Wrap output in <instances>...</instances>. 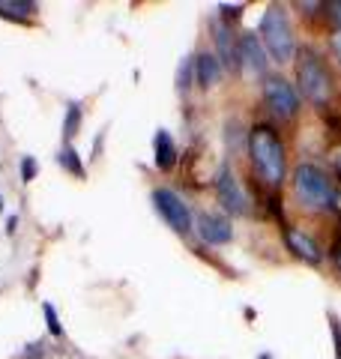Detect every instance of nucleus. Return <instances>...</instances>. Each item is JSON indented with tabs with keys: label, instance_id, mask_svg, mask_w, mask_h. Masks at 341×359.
Wrapping results in <instances>:
<instances>
[{
	"label": "nucleus",
	"instance_id": "nucleus-10",
	"mask_svg": "<svg viewBox=\"0 0 341 359\" xmlns=\"http://www.w3.org/2000/svg\"><path fill=\"white\" fill-rule=\"evenodd\" d=\"M213 42H215V57L225 69L240 72V54H236V36L234 27L225 21H213Z\"/></svg>",
	"mask_w": 341,
	"mask_h": 359
},
{
	"label": "nucleus",
	"instance_id": "nucleus-13",
	"mask_svg": "<svg viewBox=\"0 0 341 359\" xmlns=\"http://www.w3.org/2000/svg\"><path fill=\"white\" fill-rule=\"evenodd\" d=\"M153 162L159 171H170L177 165V144L170 138L168 129H159L156 138H153Z\"/></svg>",
	"mask_w": 341,
	"mask_h": 359
},
{
	"label": "nucleus",
	"instance_id": "nucleus-20",
	"mask_svg": "<svg viewBox=\"0 0 341 359\" xmlns=\"http://www.w3.org/2000/svg\"><path fill=\"white\" fill-rule=\"evenodd\" d=\"M36 159H33V156H25V159H21V183H30L33 177H36Z\"/></svg>",
	"mask_w": 341,
	"mask_h": 359
},
{
	"label": "nucleus",
	"instance_id": "nucleus-16",
	"mask_svg": "<svg viewBox=\"0 0 341 359\" xmlns=\"http://www.w3.org/2000/svg\"><path fill=\"white\" fill-rule=\"evenodd\" d=\"M78 126H81V105L69 102V111H66V123H63V138H66V144H69L75 135H78Z\"/></svg>",
	"mask_w": 341,
	"mask_h": 359
},
{
	"label": "nucleus",
	"instance_id": "nucleus-4",
	"mask_svg": "<svg viewBox=\"0 0 341 359\" xmlns=\"http://www.w3.org/2000/svg\"><path fill=\"white\" fill-rule=\"evenodd\" d=\"M297 84H300V93L309 99L312 105L323 108L333 96V75H329L323 57L317 54L314 48H297Z\"/></svg>",
	"mask_w": 341,
	"mask_h": 359
},
{
	"label": "nucleus",
	"instance_id": "nucleus-11",
	"mask_svg": "<svg viewBox=\"0 0 341 359\" xmlns=\"http://www.w3.org/2000/svg\"><path fill=\"white\" fill-rule=\"evenodd\" d=\"M284 245H288V252H293L300 257V261L305 264H312L317 266L323 261V252H321V245H317L309 233L300 231V228H284Z\"/></svg>",
	"mask_w": 341,
	"mask_h": 359
},
{
	"label": "nucleus",
	"instance_id": "nucleus-5",
	"mask_svg": "<svg viewBox=\"0 0 341 359\" xmlns=\"http://www.w3.org/2000/svg\"><path fill=\"white\" fill-rule=\"evenodd\" d=\"M153 207L156 212L165 219V224L180 237L195 231V219H192V210L183 198H180L174 189H153Z\"/></svg>",
	"mask_w": 341,
	"mask_h": 359
},
{
	"label": "nucleus",
	"instance_id": "nucleus-8",
	"mask_svg": "<svg viewBox=\"0 0 341 359\" xmlns=\"http://www.w3.org/2000/svg\"><path fill=\"white\" fill-rule=\"evenodd\" d=\"M215 198H219V204L225 207V212H231V216H246L248 212V198L234 174V168L227 162L219 168V174H215Z\"/></svg>",
	"mask_w": 341,
	"mask_h": 359
},
{
	"label": "nucleus",
	"instance_id": "nucleus-23",
	"mask_svg": "<svg viewBox=\"0 0 341 359\" xmlns=\"http://www.w3.org/2000/svg\"><path fill=\"white\" fill-rule=\"evenodd\" d=\"M329 45H333V54H335V60L341 63V33H338V30L333 33V39H329Z\"/></svg>",
	"mask_w": 341,
	"mask_h": 359
},
{
	"label": "nucleus",
	"instance_id": "nucleus-25",
	"mask_svg": "<svg viewBox=\"0 0 341 359\" xmlns=\"http://www.w3.org/2000/svg\"><path fill=\"white\" fill-rule=\"evenodd\" d=\"M333 261H335V266L341 269V240L335 243V249H333Z\"/></svg>",
	"mask_w": 341,
	"mask_h": 359
},
{
	"label": "nucleus",
	"instance_id": "nucleus-7",
	"mask_svg": "<svg viewBox=\"0 0 341 359\" xmlns=\"http://www.w3.org/2000/svg\"><path fill=\"white\" fill-rule=\"evenodd\" d=\"M236 54H240V72L252 78H267L269 75V54L260 45L255 30H246L236 36Z\"/></svg>",
	"mask_w": 341,
	"mask_h": 359
},
{
	"label": "nucleus",
	"instance_id": "nucleus-17",
	"mask_svg": "<svg viewBox=\"0 0 341 359\" xmlns=\"http://www.w3.org/2000/svg\"><path fill=\"white\" fill-rule=\"evenodd\" d=\"M192 78H195V57H186L183 66H180V72H177V87H180V93H186V90L192 87Z\"/></svg>",
	"mask_w": 341,
	"mask_h": 359
},
{
	"label": "nucleus",
	"instance_id": "nucleus-9",
	"mask_svg": "<svg viewBox=\"0 0 341 359\" xmlns=\"http://www.w3.org/2000/svg\"><path fill=\"white\" fill-rule=\"evenodd\" d=\"M195 231L207 245H227L234 240L231 222H227L225 216H219V212H201V216L195 219Z\"/></svg>",
	"mask_w": 341,
	"mask_h": 359
},
{
	"label": "nucleus",
	"instance_id": "nucleus-18",
	"mask_svg": "<svg viewBox=\"0 0 341 359\" xmlns=\"http://www.w3.org/2000/svg\"><path fill=\"white\" fill-rule=\"evenodd\" d=\"M42 311H45V323H48V332H51V335H57V339H63L60 318H57V311H54V306H51V302H45V306H42Z\"/></svg>",
	"mask_w": 341,
	"mask_h": 359
},
{
	"label": "nucleus",
	"instance_id": "nucleus-14",
	"mask_svg": "<svg viewBox=\"0 0 341 359\" xmlns=\"http://www.w3.org/2000/svg\"><path fill=\"white\" fill-rule=\"evenodd\" d=\"M39 13V4L33 0H0V18H9L15 25H30Z\"/></svg>",
	"mask_w": 341,
	"mask_h": 359
},
{
	"label": "nucleus",
	"instance_id": "nucleus-3",
	"mask_svg": "<svg viewBox=\"0 0 341 359\" xmlns=\"http://www.w3.org/2000/svg\"><path fill=\"white\" fill-rule=\"evenodd\" d=\"M258 39L267 48L269 60L290 63L293 57H297V36H293L288 13H284V6H279V4L267 6V13L258 25Z\"/></svg>",
	"mask_w": 341,
	"mask_h": 359
},
{
	"label": "nucleus",
	"instance_id": "nucleus-2",
	"mask_svg": "<svg viewBox=\"0 0 341 359\" xmlns=\"http://www.w3.org/2000/svg\"><path fill=\"white\" fill-rule=\"evenodd\" d=\"M290 186H293V195H297L302 210L329 212V210L341 207V195H338L335 183L329 180V174L323 171V168H317L312 162H302V165L293 168Z\"/></svg>",
	"mask_w": 341,
	"mask_h": 359
},
{
	"label": "nucleus",
	"instance_id": "nucleus-24",
	"mask_svg": "<svg viewBox=\"0 0 341 359\" xmlns=\"http://www.w3.org/2000/svg\"><path fill=\"white\" fill-rule=\"evenodd\" d=\"M329 162H333V171L341 177V147H338V150H333V159H329Z\"/></svg>",
	"mask_w": 341,
	"mask_h": 359
},
{
	"label": "nucleus",
	"instance_id": "nucleus-15",
	"mask_svg": "<svg viewBox=\"0 0 341 359\" xmlns=\"http://www.w3.org/2000/svg\"><path fill=\"white\" fill-rule=\"evenodd\" d=\"M57 162L63 165V171H69L72 177H81L84 180V162H81V156H78V150L72 147V144H63L60 153H57Z\"/></svg>",
	"mask_w": 341,
	"mask_h": 359
},
{
	"label": "nucleus",
	"instance_id": "nucleus-21",
	"mask_svg": "<svg viewBox=\"0 0 341 359\" xmlns=\"http://www.w3.org/2000/svg\"><path fill=\"white\" fill-rule=\"evenodd\" d=\"M243 9H246V4H236V6H219L222 21H225V25H231V21H236V18L243 15Z\"/></svg>",
	"mask_w": 341,
	"mask_h": 359
},
{
	"label": "nucleus",
	"instance_id": "nucleus-12",
	"mask_svg": "<svg viewBox=\"0 0 341 359\" xmlns=\"http://www.w3.org/2000/svg\"><path fill=\"white\" fill-rule=\"evenodd\" d=\"M225 75V66L219 63V57H215V51H201L195 54V84L201 90H210L222 81Z\"/></svg>",
	"mask_w": 341,
	"mask_h": 359
},
{
	"label": "nucleus",
	"instance_id": "nucleus-22",
	"mask_svg": "<svg viewBox=\"0 0 341 359\" xmlns=\"http://www.w3.org/2000/svg\"><path fill=\"white\" fill-rule=\"evenodd\" d=\"M329 13H333V21H335V27L341 33V0H333V4H329Z\"/></svg>",
	"mask_w": 341,
	"mask_h": 359
},
{
	"label": "nucleus",
	"instance_id": "nucleus-19",
	"mask_svg": "<svg viewBox=\"0 0 341 359\" xmlns=\"http://www.w3.org/2000/svg\"><path fill=\"white\" fill-rule=\"evenodd\" d=\"M329 335H333L335 359H341V320H338V314H329Z\"/></svg>",
	"mask_w": 341,
	"mask_h": 359
},
{
	"label": "nucleus",
	"instance_id": "nucleus-1",
	"mask_svg": "<svg viewBox=\"0 0 341 359\" xmlns=\"http://www.w3.org/2000/svg\"><path fill=\"white\" fill-rule=\"evenodd\" d=\"M248 156H252L260 183L269 189L284 186V180H288V156H284V144L276 135V129L260 123V126L248 132Z\"/></svg>",
	"mask_w": 341,
	"mask_h": 359
},
{
	"label": "nucleus",
	"instance_id": "nucleus-6",
	"mask_svg": "<svg viewBox=\"0 0 341 359\" xmlns=\"http://www.w3.org/2000/svg\"><path fill=\"white\" fill-rule=\"evenodd\" d=\"M264 102L279 120H293L300 114V90L288 78L267 75L264 78Z\"/></svg>",
	"mask_w": 341,
	"mask_h": 359
}]
</instances>
